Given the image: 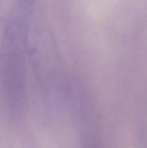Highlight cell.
<instances>
[{"instance_id": "cell-1", "label": "cell", "mask_w": 147, "mask_h": 148, "mask_svg": "<svg viewBox=\"0 0 147 148\" xmlns=\"http://www.w3.org/2000/svg\"><path fill=\"white\" fill-rule=\"evenodd\" d=\"M32 1H17L10 9L0 37V96L9 116L22 117L26 100V62Z\"/></svg>"}]
</instances>
